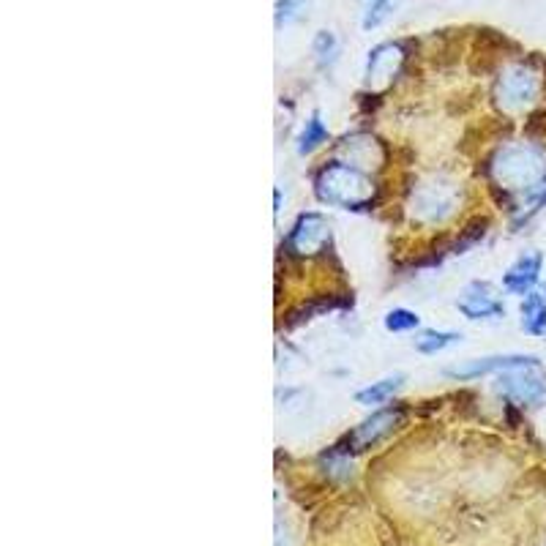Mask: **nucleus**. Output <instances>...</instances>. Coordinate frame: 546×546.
<instances>
[{
    "mask_svg": "<svg viewBox=\"0 0 546 546\" xmlns=\"http://www.w3.org/2000/svg\"><path fill=\"white\" fill-rule=\"evenodd\" d=\"M489 172L497 186L508 192H533L538 183L546 181V153L530 142L506 145L495 153Z\"/></svg>",
    "mask_w": 546,
    "mask_h": 546,
    "instance_id": "1",
    "label": "nucleus"
},
{
    "mask_svg": "<svg viewBox=\"0 0 546 546\" xmlns=\"http://www.w3.org/2000/svg\"><path fill=\"white\" fill-rule=\"evenodd\" d=\"M317 197L328 205H339V208H366L375 200V183L358 167H350L344 162H334L323 167L317 175Z\"/></svg>",
    "mask_w": 546,
    "mask_h": 546,
    "instance_id": "2",
    "label": "nucleus"
},
{
    "mask_svg": "<svg viewBox=\"0 0 546 546\" xmlns=\"http://www.w3.org/2000/svg\"><path fill=\"white\" fill-rule=\"evenodd\" d=\"M459 208V186L448 178H426L410 194V213L415 222L440 224Z\"/></svg>",
    "mask_w": 546,
    "mask_h": 546,
    "instance_id": "3",
    "label": "nucleus"
},
{
    "mask_svg": "<svg viewBox=\"0 0 546 546\" xmlns=\"http://www.w3.org/2000/svg\"><path fill=\"white\" fill-rule=\"evenodd\" d=\"M497 391L516 405H544L546 402V372L533 358L530 364L516 366L511 372L497 377Z\"/></svg>",
    "mask_w": 546,
    "mask_h": 546,
    "instance_id": "4",
    "label": "nucleus"
},
{
    "mask_svg": "<svg viewBox=\"0 0 546 546\" xmlns=\"http://www.w3.org/2000/svg\"><path fill=\"white\" fill-rule=\"evenodd\" d=\"M538 77L525 66H508L495 85L497 104L506 112H522L536 102Z\"/></svg>",
    "mask_w": 546,
    "mask_h": 546,
    "instance_id": "5",
    "label": "nucleus"
},
{
    "mask_svg": "<svg viewBox=\"0 0 546 546\" xmlns=\"http://www.w3.org/2000/svg\"><path fill=\"white\" fill-rule=\"evenodd\" d=\"M331 238V227L320 213H304L290 235V249L295 254H317Z\"/></svg>",
    "mask_w": 546,
    "mask_h": 546,
    "instance_id": "6",
    "label": "nucleus"
},
{
    "mask_svg": "<svg viewBox=\"0 0 546 546\" xmlns=\"http://www.w3.org/2000/svg\"><path fill=\"white\" fill-rule=\"evenodd\" d=\"M402 63H405V52L399 44H383V47H377L372 55H369V66H366V82H369V88H385V85H391L394 77L402 69Z\"/></svg>",
    "mask_w": 546,
    "mask_h": 546,
    "instance_id": "7",
    "label": "nucleus"
},
{
    "mask_svg": "<svg viewBox=\"0 0 546 546\" xmlns=\"http://www.w3.org/2000/svg\"><path fill=\"white\" fill-rule=\"evenodd\" d=\"M342 153L344 164H350V167H358V170H377V167H383V145L372 137V134H353V137H347L342 142Z\"/></svg>",
    "mask_w": 546,
    "mask_h": 546,
    "instance_id": "8",
    "label": "nucleus"
},
{
    "mask_svg": "<svg viewBox=\"0 0 546 546\" xmlns=\"http://www.w3.org/2000/svg\"><path fill=\"white\" fill-rule=\"evenodd\" d=\"M459 312L470 320H486V317H503L506 309L497 301L495 290L486 282H473L459 301Z\"/></svg>",
    "mask_w": 546,
    "mask_h": 546,
    "instance_id": "9",
    "label": "nucleus"
},
{
    "mask_svg": "<svg viewBox=\"0 0 546 546\" xmlns=\"http://www.w3.org/2000/svg\"><path fill=\"white\" fill-rule=\"evenodd\" d=\"M402 421V413L399 410H380L372 418H366L364 424L355 426V432L347 440L353 445L355 451H364V448H372L383 437H388L396 429V424Z\"/></svg>",
    "mask_w": 546,
    "mask_h": 546,
    "instance_id": "10",
    "label": "nucleus"
},
{
    "mask_svg": "<svg viewBox=\"0 0 546 546\" xmlns=\"http://www.w3.org/2000/svg\"><path fill=\"white\" fill-rule=\"evenodd\" d=\"M533 358L530 355H492V358H478V361H470V364L454 366L448 369V375L459 377V380H473V377L492 375V372H511L516 366L530 364Z\"/></svg>",
    "mask_w": 546,
    "mask_h": 546,
    "instance_id": "11",
    "label": "nucleus"
},
{
    "mask_svg": "<svg viewBox=\"0 0 546 546\" xmlns=\"http://www.w3.org/2000/svg\"><path fill=\"white\" fill-rule=\"evenodd\" d=\"M541 263H544V260H541V254L538 252L522 254V257L508 268L506 279H503L508 293H514V295L530 293V290L536 287L538 276H541Z\"/></svg>",
    "mask_w": 546,
    "mask_h": 546,
    "instance_id": "12",
    "label": "nucleus"
},
{
    "mask_svg": "<svg viewBox=\"0 0 546 546\" xmlns=\"http://www.w3.org/2000/svg\"><path fill=\"white\" fill-rule=\"evenodd\" d=\"M522 325L527 334H546V298L541 293H527L522 301Z\"/></svg>",
    "mask_w": 546,
    "mask_h": 546,
    "instance_id": "13",
    "label": "nucleus"
},
{
    "mask_svg": "<svg viewBox=\"0 0 546 546\" xmlns=\"http://www.w3.org/2000/svg\"><path fill=\"white\" fill-rule=\"evenodd\" d=\"M402 380H405L402 375L385 377V380H380V383H372L369 388H364V391H358V394H355V399H358V405H366V407L383 405V402H388V399H391V396L399 391Z\"/></svg>",
    "mask_w": 546,
    "mask_h": 546,
    "instance_id": "14",
    "label": "nucleus"
},
{
    "mask_svg": "<svg viewBox=\"0 0 546 546\" xmlns=\"http://www.w3.org/2000/svg\"><path fill=\"white\" fill-rule=\"evenodd\" d=\"M454 342H459V334H454V331H424L415 339V350L432 355L445 350V347H451Z\"/></svg>",
    "mask_w": 546,
    "mask_h": 546,
    "instance_id": "15",
    "label": "nucleus"
},
{
    "mask_svg": "<svg viewBox=\"0 0 546 546\" xmlns=\"http://www.w3.org/2000/svg\"><path fill=\"white\" fill-rule=\"evenodd\" d=\"M325 137H328V132H325L323 121L314 115V118H309L304 126V132H301V140H298V151L301 153H312L320 142H325Z\"/></svg>",
    "mask_w": 546,
    "mask_h": 546,
    "instance_id": "16",
    "label": "nucleus"
},
{
    "mask_svg": "<svg viewBox=\"0 0 546 546\" xmlns=\"http://www.w3.org/2000/svg\"><path fill=\"white\" fill-rule=\"evenodd\" d=\"M399 6V0H372V6L366 11L364 17V28H377V25H383L388 17H391V11Z\"/></svg>",
    "mask_w": 546,
    "mask_h": 546,
    "instance_id": "17",
    "label": "nucleus"
},
{
    "mask_svg": "<svg viewBox=\"0 0 546 546\" xmlns=\"http://www.w3.org/2000/svg\"><path fill=\"white\" fill-rule=\"evenodd\" d=\"M385 328L394 331V334L413 331V328H418V314L407 312V309H394V312L385 314Z\"/></svg>",
    "mask_w": 546,
    "mask_h": 546,
    "instance_id": "18",
    "label": "nucleus"
},
{
    "mask_svg": "<svg viewBox=\"0 0 546 546\" xmlns=\"http://www.w3.org/2000/svg\"><path fill=\"white\" fill-rule=\"evenodd\" d=\"M314 52H317V58L320 61H334L336 55V39L328 31L317 33V39H314Z\"/></svg>",
    "mask_w": 546,
    "mask_h": 546,
    "instance_id": "19",
    "label": "nucleus"
},
{
    "mask_svg": "<svg viewBox=\"0 0 546 546\" xmlns=\"http://www.w3.org/2000/svg\"><path fill=\"white\" fill-rule=\"evenodd\" d=\"M541 205H546V181H541L533 189V192L525 194V203H522V213H533L538 211Z\"/></svg>",
    "mask_w": 546,
    "mask_h": 546,
    "instance_id": "20",
    "label": "nucleus"
},
{
    "mask_svg": "<svg viewBox=\"0 0 546 546\" xmlns=\"http://www.w3.org/2000/svg\"><path fill=\"white\" fill-rule=\"evenodd\" d=\"M301 3H304V0H282V3H279V14H276V17H279V22H282V17L284 20H290L295 11L301 9Z\"/></svg>",
    "mask_w": 546,
    "mask_h": 546,
    "instance_id": "21",
    "label": "nucleus"
}]
</instances>
